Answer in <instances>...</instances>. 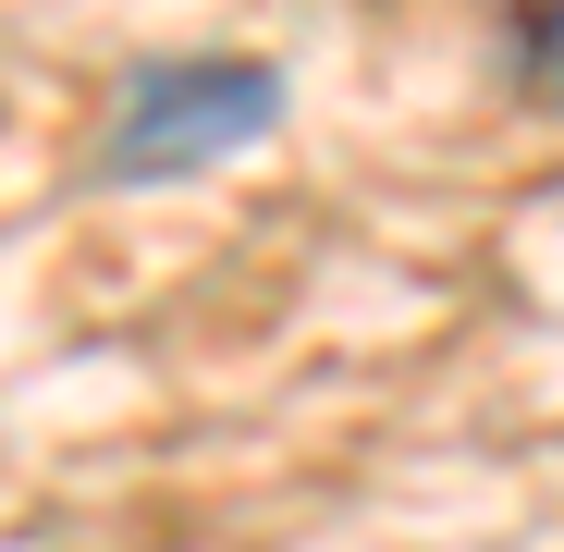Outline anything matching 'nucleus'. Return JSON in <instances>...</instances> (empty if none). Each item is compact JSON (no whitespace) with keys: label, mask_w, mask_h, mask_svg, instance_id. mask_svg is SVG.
<instances>
[{"label":"nucleus","mask_w":564,"mask_h":552,"mask_svg":"<svg viewBox=\"0 0 564 552\" xmlns=\"http://www.w3.org/2000/svg\"><path fill=\"white\" fill-rule=\"evenodd\" d=\"M270 123H282V74H270V62H234V50L148 62V74H123V99H111L99 184H172V172H209V160L258 148Z\"/></svg>","instance_id":"obj_1"},{"label":"nucleus","mask_w":564,"mask_h":552,"mask_svg":"<svg viewBox=\"0 0 564 552\" xmlns=\"http://www.w3.org/2000/svg\"><path fill=\"white\" fill-rule=\"evenodd\" d=\"M528 86H540V99H564V0L540 13V62H528Z\"/></svg>","instance_id":"obj_2"}]
</instances>
